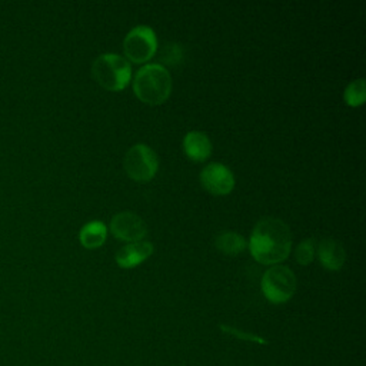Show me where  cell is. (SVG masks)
<instances>
[{"label": "cell", "mask_w": 366, "mask_h": 366, "mask_svg": "<svg viewBox=\"0 0 366 366\" xmlns=\"http://www.w3.org/2000/svg\"><path fill=\"white\" fill-rule=\"evenodd\" d=\"M106 224L100 220H92L89 223H86L79 233V239L80 243L87 247V249H94L99 247L104 243L106 240Z\"/></svg>", "instance_id": "obj_12"}, {"label": "cell", "mask_w": 366, "mask_h": 366, "mask_svg": "<svg viewBox=\"0 0 366 366\" xmlns=\"http://www.w3.org/2000/svg\"><path fill=\"white\" fill-rule=\"evenodd\" d=\"M202 186L216 196L227 194L234 187V176L229 167L222 163H209L200 173Z\"/></svg>", "instance_id": "obj_8"}, {"label": "cell", "mask_w": 366, "mask_h": 366, "mask_svg": "<svg viewBox=\"0 0 366 366\" xmlns=\"http://www.w3.org/2000/svg\"><path fill=\"white\" fill-rule=\"evenodd\" d=\"M153 253V244L146 240L132 242L120 247L116 253V263L120 267L130 269L144 262Z\"/></svg>", "instance_id": "obj_9"}, {"label": "cell", "mask_w": 366, "mask_h": 366, "mask_svg": "<svg viewBox=\"0 0 366 366\" xmlns=\"http://www.w3.org/2000/svg\"><path fill=\"white\" fill-rule=\"evenodd\" d=\"M214 244L222 253L229 256H236L246 249L244 237L236 232L229 230L220 232L214 239Z\"/></svg>", "instance_id": "obj_13"}, {"label": "cell", "mask_w": 366, "mask_h": 366, "mask_svg": "<svg viewBox=\"0 0 366 366\" xmlns=\"http://www.w3.org/2000/svg\"><path fill=\"white\" fill-rule=\"evenodd\" d=\"M133 92L143 103H163L172 92V77L169 70L159 63L142 66L134 74Z\"/></svg>", "instance_id": "obj_2"}, {"label": "cell", "mask_w": 366, "mask_h": 366, "mask_svg": "<svg viewBox=\"0 0 366 366\" xmlns=\"http://www.w3.org/2000/svg\"><path fill=\"white\" fill-rule=\"evenodd\" d=\"M317 256L320 263L330 270H337L343 266L346 259L345 247L335 239H322L317 246Z\"/></svg>", "instance_id": "obj_10"}, {"label": "cell", "mask_w": 366, "mask_h": 366, "mask_svg": "<svg viewBox=\"0 0 366 366\" xmlns=\"http://www.w3.org/2000/svg\"><path fill=\"white\" fill-rule=\"evenodd\" d=\"M296 276L283 264H274L267 269L262 277V292L272 303L287 302L296 292Z\"/></svg>", "instance_id": "obj_4"}, {"label": "cell", "mask_w": 366, "mask_h": 366, "mask_svg": "<svg viewBox=\"0 0 366 366\" xmlns=\"http://www.w3.org/2000/svg\"><path fill=\"white\" fill-rule=\"evenodd\" d=\"M162 60L167 64L176 66L183 60V49L177 43H169L162 50Z\"/></svg>", "instance_id": "obj_16"}, {"label": "cell", "mask_w": 366, "mask_h": 366, "mask_svg": "<svg viewBox=\"0 0 366 366\" xmlns=\"http://www.w3.org/2000/svg\"><path fill=\"white\" fill-rule=\"evenodd\" d=\"M252 256L263 264H273L285 260L292 247V233L289 226L277 217L260 219L250 234L249 242Z\"/></svg>", "instance_id": "obj_1"}, {"label": "cell", "mask_w": 366, "mask_h": 366, "mask_svg": "<svg viewBox=\"0 0 366 366\" xmlns=\"http://www.w3.org/2000/svg\"><path fill=\"white\" fill-rule=\"evenodd\" d=\"M126 57L134 63H143L152 59L157 50V37L152 27L140 24L133 27L123 40Z\"/></svg>", "instance_id": "obj_6"}, {"label": "cell", "mask_w": 366, "mask_h": 366, "mask_svg": "<svg viewBox=\"0 0 366 366\" xmlns=\"http://www.w3.org/2000/svg\"><path fill=\"white\" fill-rule=\"evenodd\" d=\"M126 173L136 182L150 180L159 167L157 154L152 147L143 143L132 146L123 160Z\"/></svg>", "instance_id": "obj_5"}, {"label": "cell", "mask_w": 366, "mask_h": 366, "mask_svg": "<svg viewBox=\"0 0 366 366\" xmlns=\"http://www.w3.org/2000/svg\"><path fill=\"white\" fill-rule=\"evenodd\" d=\"M94 80L107 90L117 92L126 87L132 76L130 63L114 53H104L96 57L92 64Z\"/></svg>", "instance_id": "obj_3"}, {"label": "cell", "mask_w": 366, "mask_h": 366, "mask_svg": "<svg viewBox=\"0 0 366 366\" xmlns=\"http://www.w3.org/2000/svg\"><path fill=\"white\" fill-rule=\"evenodd\" d=\"M366 92H365V79H356L347 84L345 89V102L349 106H360L365 102Z\"/></svg>", "instance_id": "obj_14"}, {"label": "cell", "mask_w": 366, "mask_h": 366, "mask_svg": "<svg viewBox=\"0 0 366 366\" xmlns=\"http://www.w3.org/2000/svg\"><path fill=\"white\" fill-rule=\"evenodd\" d=\"M315 252H316V244H315V239H303L296 250H295V259L297 260V263L300 264H309L312 263L313 257H315Z\"/></svg>", "instance_id": "obj_15"}, {"label": "cell", "mask_w": 366, "mask_h": 366, "mask_svg": "<svg viewBox=\"0 0 366 366\" xmlns=\"http://www.w3.org/2000/svg\"><path fill=\"white\" fill-rule=\"evenodd\" d=\"M183 149L187 157L196 162H202L210 156L212 143L206 133L199 130H192L183 139Z\"/></svg>", "instance_id": "obj_11"}, {"label": "cell", "mask_w": 366, "mask_h": 366, "mask_svg": "<svg viewBox=\"0 0 366 366\" xmlns=\"http://www.w3.org/2000/svg\"><path fill=\"white\" fill-rule=\"evenodd\" d=\"M110 232L123 242H139L147 233L144 220L133 212H120L110 220Z\"/></svg>", "instance_id": "obj_7"}]
</instances>
